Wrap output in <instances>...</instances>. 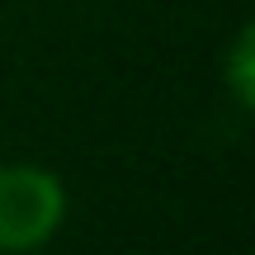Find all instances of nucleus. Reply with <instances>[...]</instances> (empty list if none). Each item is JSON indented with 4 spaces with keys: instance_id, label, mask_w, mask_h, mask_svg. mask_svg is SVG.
I'll return each instance as SVG.
<instances>
[{
    "instance_id": "f257e3e1",
    "label": "nucleus",
    "mask_w": 255,
    "mask_h": 255,
    "mask_svg": "<svg viewBox=\"0 0 255 255\" xmlns=\"http://www.w3.org/2000/svg\"><path fill=\"white\" fill-rule=\"evenodd\" d=\"M66 218H71V194L52 165H0V255H38L62 237Z\"/></svg>"
},
{
    "instance_id": "f03ea898",
    "label": "nucleus",
    "mask_w": 255,
    "mask_h": 255,
    "mask_svg": "<svg viewBox=\"0 0 255 255\" xmlns=\"http://www.w3.org/2000/svg\"><path fill=\"white\" fill-rule=\"evenodd\" d=\"M218 71H222L218 81H222V90H227L232 109L251 114L255 109V28L251 24H241L237 33H232V43H227V52H222Z\"/></svg>"
}]
</instances>
